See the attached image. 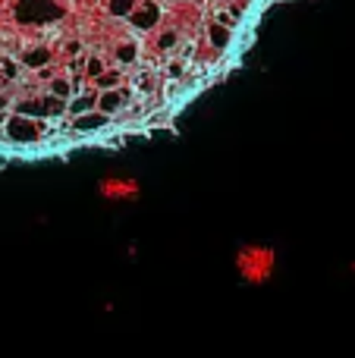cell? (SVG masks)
Wrapping results in <instances>:
<instances>
[{"mask_svg": "<svg viewBox=\"0 0 355 358\" xmlns=\"http://www.w3.org/2000/svg\"><path fill=\"white\" fill-rule=\"evenodd\" d=\"M277 271V252L261 242H249L236 252V273L252 286H264Z\"/></svg>", "mask_w": 355, "mask_h": 358, "instance_id": "obj_1", "label": "cell"}, {"mask_svg": "<svg viewBox=\"0 0 355 358\" xmlns=\"http://www.w3.org/2000/svg\"><path fill=\"white\" fill-rule=\"evenodd\" d=\"M101 198L110 204H123V201H136L138 195H142V185L136 182V179L129 176H104L98 185Z\"/></svg>", "mask_w": 355, "mask_h": 358, "instance_id": "obj_2", "label": "cell"}]
</instances>
